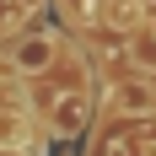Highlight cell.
I'll list each match as a JSON object with an SVG mask.
<instances>
[{
    "mask_svg": "<svg viewBox=\"0 0 156 156\" xmlns=\"http://www.w3.org/2000/svg\"><path fill=\"white\" fill-rule=\"evenodd\" d=\"M81 119H86V92H70V97H59V102L48 108L54 135H76V129H81Z\"/></svg>",
    "mask_w": 156,
    "mask_h": 156,
    "instance_id": "cell-2",
    "label": "cell"
},
{
    "mask_svg": "<svg viewBox=\"0 0 156 156\" xmlns=\"http://www.w3.org/2000/svg\"><path fill=\"white\" fill-rule=\"evenodd\" d=\"M151 43H156V22H151Z\"/></svg>",
    "mask_w": 156,
    "mask_h": 156,
    "instance_id": "cell-4",
    "label": "cell"
},
{
    "mask_svg": "<svg viewBox=\"0 0 156 156\" xmlns=\"http://www.w3.org/2000/svg\"><path fill=\"white\" fill-rule=\"evenodd\" d=\"M0 145H27V124H22V113H0Z\"/></svg>",
    "mask_w": 156,
    "mask_h": 156,
    "instance_id": "cell-3",
    "label": "cell"
},
{
    "mask_svg": "<svg viewBox=\"0 0 156 156\" xmlns=\"http://www.w3.org/2000/svg\"><path fill=\"white\" fill-rule=\"evenodd\" d=\"M54 59H59V38H54V32H32V38L11 43V65H16V70H27V76L48 70Z\"/></svg>",
    "mask_w": 156,
    "mask_h": 156,
    "instance_id": "cell-1",
    "label": "cell"
}]
</instances>
